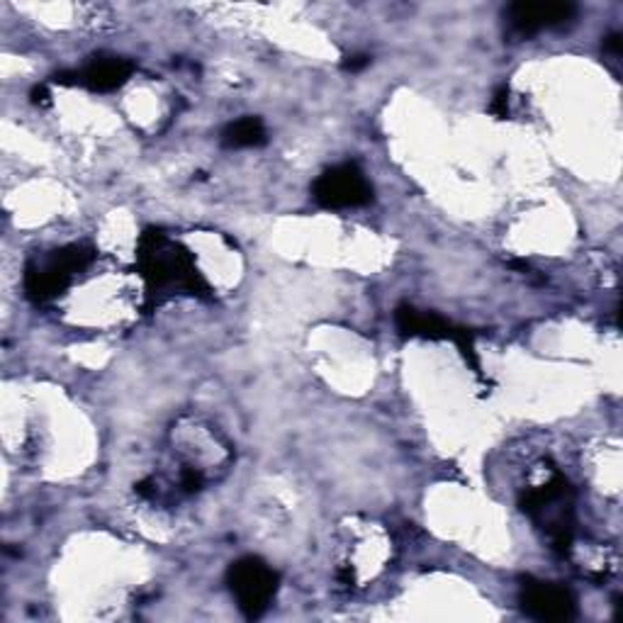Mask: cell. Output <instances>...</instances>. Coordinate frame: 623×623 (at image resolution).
<instances>
[{"mask_svg": "<svg viewBox=\"0 0 623 623\" xmlns=\"http://www.w3.org/2000/svg\"><path fill=\"white\" fill-rule=\"evenodd\" d=\"M137 268L146 283V295L154 300L166 288L186 290L190 295L210 298V285L195 266L188 249L170 241L162 229H146L137 243Z\"/></svg>", "mask_w": 623, "mask_h": 623, "instance_id": "cell-1", "label": "cell"}, {"mask_svg": "<svg viewBox=\"0 0 623 623\" xmlns=\"http://www.w3.org/2000/svg\"><path fill=\"white\" fill-rule=\"evenodd\" d=\"M519 507L523 515H529L546 529L555 553H570L572 539H575V490H572L568 478L555 473L553 480L529 487L519 497Z\"/></svg>", "mask_w": 623, "mask_h": 623, "instance_id": "cell-2", "label": "cell"}, {"mask_svg": "<svg viewBox=\"0 0 623 623\" xmlns=\"http://www.w3.org/2000/svg\"><path fill=\"white\" fill-rule=\"evenodd\" d=\"M227 584L231 594H235L239 612L253 621L261 619L268 612V606L273 604L280 588V575L266 560L247 555L229 565Z\"/></svg>", "mask_w": 623, "mask_h": 623, "instance_id": "cell-3", "label": "cell"}, {"mask_svg": "<svg viewBox=\"0 0 623 623\" xmlns=\"http://www.w3.org/2000/svg\"><path fill=\"white\" fill-rule=\"evenodd\" d=\"M95 259V251L83 243H71L52 253L44 263H30L24 271V292L37 302L59 298L71 285V278L85 271Z\"/></svg>", "mask_w": 623, "mask_h": 623, "instance_id": "cell-4", "label": "cell"}, {"mask_svg": "<svg viewBox=\"0 0 623 623\" xmlns=\"http://www.w3.org/2000/svg\"><path fill=\"white\" fill-rule=\"evenodd\" d=\"M312 198L326 210H351L373 203V186L359 164H339L314 180Z\"/></svg>", "mask_w": 623, "mask_h": 623, "instance_id": "cell-5", "label": "cell"}, {"mask_svg": "<svg viewBox=\"0 0 623 623\" xmlns=\"http://www.w3.org/2000/svg\"><path fill=\"white\" fill-rule=\"evenodd\" d=\"M519 604L523 609V614L546 623L570 621L578 614V602L570 590L560 588L555 582H543L533 578H527L521 582Z\"/></svg>", "mask_w": 623, "mask_h": 623, "instance_id": "cell-6", "label": "cell"}, {"mask_svg": "<svg viewBox=\"0 0 623 623\" xmlns=\"http://www.w3.org/2000/svg\"><path fill=\"white\" fill-rule=\"evenodd\" d=\"M578 15V6L572 3H511L505 10V18L509 22L511 32L521 37H533L543 30H558L565 28Z\"/></svg>", "mask_w": 623, "mask_h": 623, "instance_id": "cell-7", "label": "cell"}, {"mask_svg": "<svg viewBox=\"0 0 623 623\" xmlns=\"http://www.w3.org/2000/svg\"><path fill=\"white\" fill-rule=\"evenodd\" d=\"M134 73V64L122 56H95L79 76V85L95 93H110L125 85Z\"/></svg>", "mask_w": 623, "mask_h": 623, "instance_id": "cell-8", "label": "cell"}, {"mask_svg": "<svg viewBox=\"0 0 623 623\" xmlns=\"http://www.w3.org/2000/svg\"><path fill=\"white\" fill-rule=\"evenodd\" d=\"M395 324L399 334L405 336H417V339H429V341H442V339H454L456 326L446 322L444 316L434 312L417 310L414 304H399L395 310Z\"/></svg>", "mask_w": 623, "mask_h": 623, "instance_id": "cell-9", "label": "cell"}, {"mask_svg": "<svg viewBox=\"0 0 623 623\" xmlns=\"http://www.w3.org/2000/svg\"><path fill=\"white\" fill-rule=\"evenodd\" d=\"M219 142H222L225 149H256V146H263L268 142V132L261 117H241L237 122H229V125L219 134Z\"/></svg>", "mask_w": 623, "mask_h": 623, "instance_id": "cell-10", "label": "cell"}, {"mask_svg": "<svg viewBox=\"0 0 623 623\" xmlns=\"http://www.w3.org/2000/svg\"><path fill=\"white\" fill-rule=\"evenodd\" d=\"M180 487H183V490H186V492H200L203 487H205V475H203V470L193 468V466L183 468V470H180Z\"/></svg>", "mask_w": 623, "mask_h": 623, "instance_id": "cell-11", "label": "cell"}, {"mask_svg": "<svg viewBox=\"0 0 623 623\" xmlns=\"http://www.w3.org/2000/svg\"><path fill=\"white\" fill-rule=\"evenodd\" d=\"M490 113L499 120H507L509 117V85H499L492 95V103H490Z\"/></svg>", "mask_w": 623, "mask_h": 623, "instance_id": "cell-12", "label": "cell"}, {"mask_svg": "<svg viewBox=\"0 0 623 623\" xmlns=\"http://www.w3.org/2000/svg\"><path fill=\"white\" fill-rule=\"evenodd\" d=\"M368 64H371V56L368 54H353V56H346L344 64H341V66H344L351 73H356V71L365 69Z\"/></svg>", "mask_w": 623, "mask_h": 623, "instance_id": "cell-13", "label": "cell"}, {"mask_svg": "<svg viewBox=\"0 0 623 623\" xmlns=\"http://www.w3.org/2000/svg\"><path fill=\"white\" fill-rule=\"evenodd\" d=\"M30 97H32L34 105H49V89H46L44 83L42 85H34Z\"/></svg>", "mask_w": 623, "mask_h": 623, "instance_id": "cell-14", "label": "cell"}, {"mask_svg": "<svg viewBox=\"0 0 623 623\" xmlns=\"http://www.w3.org/2000/svg\"><path fill=\"white\" fill-rule=\"evenodd\" d=\"M604 52H609V54H621V34H609L606 40H604Z\"/></svg>", "mask_w": 623, "mask_h": 623, "instance_id": "cell-15", "label": "cell"}, {"mask_svg": "<svg viewBox=\"0 0 623 623\" xmlns=\"http://www.w3.org/2000/svg\"><path fill=\"white\" fill-rule=\"evenodd\" d=\"M152 485H154L152 478H146V480L137 482V495H139V497H152V492H154Z\"/></svg>", "mask_w": 623, "mask_h": 623, "instance_id": "cell-16", "label": "cell"}]
</instances>
